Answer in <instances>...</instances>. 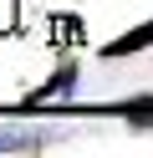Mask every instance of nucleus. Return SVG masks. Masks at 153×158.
<instances>
[{
    "label": "nucleus",
    "instance_id": "nucleus-1",
    "mask_svg": "<svg viewBox=\"0 0 153 158\" xmlns=\"http://www.w3.org/2000/svg\"><path fill=\"white\" fill-rule=\"evenodd\" d=\"M77 61H61L56 72H51V82H41L36 92H26V107H36V102H51V97H61V92H71V87H77Z\"/></svg>",
    "mask_w": 153,
    "mask_h": 158
},
{
    "label": "nucleus",
    "instance_id": "nucleus-2",
    "mask_svg": "<svg viewBox=\"0 0 153 158\" xmlns=\"http://www.w3.org/2000/svg\"><path fill=\"white\" fill-rule=\"evenodd\" d=\"M148 46H153V21H143V26H133L128 36H117V41H107V46H102V61H117V56L148 51Z\"/></svg>",
    "mask_w": 153,
    "mask_h": 158
},
{
    "label": "nucleus",
    "instance_id": "nucleus-3",
    "mask_svg": "<svg viewBox=\"0 0 153 158\" xmlns=\"http://www.w3.org/2000/svg\"><path fill=\"white\" fill-rule=\"evenodd\" d=\"M46 143V133H20V127H0V153H10V148H36Z\"/></svg>",
    "mask_w": 153,
    "mask_h": 158
},
{
    "label": "nucleus",
    "instance_id": "nucleus-4",
    "mask_svg": "<svg viewBox=\"0 0 153 158\" xmlns=\"http://www.w3.org/2000/svg\"><path fill=\"white\" fill-rule=\"evenodd\" d=\"M128 112H143V117H133L138 127H153V97H133V102H122Z\"/></svg>",
    "mask_w": 153,
    "mask_h": 158
},
{
    "label": "nucleus",
    "instance_id": "nucleus-5",
    "mask_svg": "<svg viewBox=\"0 0 153 158\" xmlns=\"http://www.w3.org/2000/svg\"><path fill=\"white\" fill-rule=\"evenodd\" d=\"M15 26V0H0V31Z\"/></svg>",
    "mask_w": 153,
    "mask_h": 158
}]
</instances>
